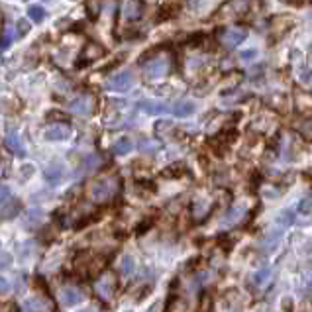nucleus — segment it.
I'll list each match as a JSON object with an SVG mask.
<instances>
[{
	"label": "nucleus",
	"instance_id": "obj_31",
	"mask_svg": "<svg viewBox=\"0 0 312 312\" xmlns=\"http://www.w3.org/2000/svg\"><path fill=\"white\" fill-rule=\"evenodd\" d=\"M22 173H24V177H30L31 173H33V165H24L22 167Z\"/></svg>",
	"mask_w": 312,
	"mask_h": 312
},
{
	"label": "nucleus",
	"instance_id": "obj_26",
	"mask_svg": "<svg viewBox=\"0 0 312 312\" xmlns=\"http://www.w3.org/2000/svg\"><path fill=\"white\" fill-rule=\"evenodd\" d=\"M10 263H12V255L10 253H0V269L10 267Z\"/></svg>",
	"mask_w": 312,
	"mask_h": 312
},
{
	"label": "nucleus",
	"instance_id": "obj_7",
	"mask_svg": "<svg viewBox=\"0 0 312 312\" xmlns=\"http://www.w3.org/2000/svg\"><path fill=\"white\" fill-rule=\"evenodd\" d=\"M59 298L65 306H75V304H79V302L85 300V295L77 287H63L59 293Z\"/></svg>",
	"mask_w": 312,
	"mask_h": 312
},
{
	"label": "nucleus",
	"instance_id": "obj_1",
	"mask_svg": "<svg viewBox=\"0 0 312 312\" xmlns=\"http://www.w3.org/2000/svg\"><path fill=\"white\" fill-rule=\"evenodd\" d=\"M120 181L114 177H104L98 179L92 187H90V198L94 202H108L114 198V194L118 193Z\"/></svg>",
	"mask_w": 312,
	"mask_h": 312
},
{
	"label": "nucleus",
	"instance_id": "obj_33",
	"mask_svg": "<svg viewBox=\"0 0 312 312\" xmlns=\"http://www.w3.org/2000/svg\"><path fill=\"white\" fill-rule=\"evenodd\" d=\"M128 312H130V310H128Z\"/></svg>",
	"mask_w": 312,
	"mask_h": 312
},
{
	"label": "nucleus",
	"instance_id": "obj_17",
	"mask_svg": "<svg viewBox=\"0 0 312 312\" xmlns=\"http://www.w3.org/2000/svg\"><path fill=\"white\" fill-rule=\"evenodd\" d=\"M28 14H30L31 20H33V22H38V24H42V22H44L45 18H47V12H45V8H42V6H38V4H33V6H30Z\"/></svg>",
	"mask_w": 312,
	"mask_h": 312
},
{
	"label": "nucleus",
	"instance_id": "obj_12",
	"mask_svg": "<svg viewBox=\"0 0 312 312\" xmlns=\"http://www.w3.org/2000/svg\"><path fill=\"white\" fill-rule=\"evenodd\" d=\"M171 112L177 118H189V116H193L194 112H196V104L193 100H181V102L171 106Z\"/></svg>",
	"mask_w": 312,
	"mask_h": 312
},
{
	"label": "nucleus",
	"instance_id": "obj_10",
	"mask_svg": "<svg viewBox=\"0 0 312 312\" xmlns=\"http://www.w3.org/2000/svg\"><path fill=\"white\" fill-rule=\"evenodd\" d=\"M44 179L49 185H59L61 181L65 179V167H63V163L49 165L44 171Z\"/></svg>",
	"mask_w": 312,
	"mask_h": 312
},
{
	"label": "nucleus",
	"instance_id": "obj_22",
	"mask_svg": "<svg viewBox=\"0 0 312 312\" xmlns=\"http://www.w3.org/2000/svg\"><path fill=\"white\" fill-rule=\"evenodd\" d=\"M12 42H14V33L12 31H4V36H0V51L8 49Z\"/></svg>",
	"mask_w": 312,
	"mask_h": 312
},
{
	"label": "nucleus",
	"instance_id": "obj_11",
	"mask_svg": "<svg viewBox=\"0 0 312 312\" xmlns=\"http://www.w3.org/2000/svg\"><path fill=\"white\" fill-rule=\"evenodd\" d=\"M4 144H6V148L10 149L12 153H16V155H20V157H26V146H24L22 137H20V135L16 134V132H10V134L6 135Z\"/></svg>",
	"mask_w": 312,
	"mask_h": 312
},
{
	"label": "nucleus",
	"instance_id": "obj_21",
	"mask_svg": "<svg viewBox=\"0 0 312 312\" xmlns=\"http://www.w3.org/2000/svg\"><path fill=\"white\" fill-rule=\"evenodd\" d=\"M293 220H295V214H293L291 210H283L281 214L277 216V222L281 224V226H291Z\"/></svg>",
	"mask_w": 312,
	"mask_h": 312
},
{
	"label": "nucleus",
	"instance_id": "obj_30",
	"mask_svg": "<svg viewBox=\"0 0 312 312\" xmlns=\"http://www.w3.org/2000/svg\"><path fill=\"white\" fill-rule=\"evenodd\" d=\"M8 291H10V283L6 281L4 277H0V297H2V295H6Z\"/></svg>",
	"mask_w": 312,
	"mask_h": 312
},
{
	"label": "nucleus",
	"instance_id": "obj_9",
	"mask_svg": "<svg viewBox=\"0 0 312 312\" xmlns=\"http://www.w3.org/2000/svg\"><path fill=\"white\" fill-rule=\"evenodd\" d=\"M137 108L144 110L146 114H151V116L171 112V106H167L165 102H157V100H142V102H137Z\"/></svg>",
	"mask_w": 312,
	"mask_h": 312
},
{
	"label": "nucleus",
	"instance_id": "obj_32",
	"mask_svg": "<svg viewBox=\"0 0 312 312\" xmlns=\"http://www.w3.org/2000/svg\"><path fill=\"white\" fill-rule=\"evenodd\" d=\"M81 312H96V310H92V308H85V310H81Z\"/></svg>",
	"mask_w": 312,
	"mask_h": 312
},
{
	"label": "nucleus",
	"instance_id": "obj_16",
	"mask_svg": "<svg viewBox=\"0 0 312 312\" xmlns=\"http://www.w3.org/2000/svg\"><path fill=\"white\" fill-rule=\"evenodd\" d=\"M120 269H122L124 275H132L135 271V259L130 255V253H126V255L122 257V265H120Z\"/></svg>",
	"mask_w": 312,
	"mask_h": 312
},
{
	"label": "nucleus",
	"instance_id": "obj_20",
	"mask_svg": "<svg viewBox=\"0 0 312 312\" xmlns=\"http://www.w3.org/2000/svg\"><path fill=\"white\" fill-rule=\"evenodd\" d=\"M87 12L90 14V18H96L102 12V0H89L87 2Z\"/></svg>",
	"mask_w": 312,
	"mask_h": 312
},
{
	"label": "nucleus",
	"instance_id": "obj_25",
	"mask_svg": "<svg viewBox=\"0 0 312 312\" xmlns=\"http://www.w3.org/2000/svg\"><path fill=\"white\" fill-rule=\"evenodd\" d=\"M310 204H312V196L304 198V200H300V204H298V210H300V214H306V212H310Z\"/></svg>",
	"mask_w": 312,
	"mask_h": 312
},
{
	"label": "nucleus",
	"instance_id": "obj_27",
	"mask_svg": "<svg viewBox=\"0 0 312 312\" xmlns=\"http://www.w3.org/2000/svg\"><path fill=\"white\" fill-rule=\"evenodd\" d=\"M8 198H10V189L6 185H0V204L6 202Z\"/></svg>",
	"mask_w": 312,
	"mask_h": 312
},
{
	"label": "nucleus",
	"instance_id": "obj_6",
	"mask_svg": "<svg viewBox=\"0 0 312 312\" xmlns=\"http://www.w3.org/2000/svg\"><path fill=\"white\" fill-rule=\"evenodd\" d=\"M246 38H248V30H244V28H230V30H226L222 33V44L226 47H238L241 42H246Z\"/></svg>",
	"mask_w": 312,
	"mask_h": 312
},
{
	"label": "nucleus",
	"instance_id": "obj_23",
	"mask_svg": "<svg viewBox=\"0 0 312 312\" xmlns=\"http://www.w3.org/2000/svg\"><path fill=\"white\" fill-rule=\"evenodd\" d=\"M269 277V269L265 267V269H261V271H257V273H253V283H255V285H261V283L265 281V279H267Z\"/></svg>",
	"mask_w": 312,
	"mask_h": 312
},
{
	"label": "nucleus",
	"instance_id": "obj_14",
	"mask_svg": "<svg viewBox=\"0 0 312 312\" xmlns=\"http://www.w3.org/2000/svg\"><path fill=\"white\" fill-rule=\"evenodd\" d=\"M96 291H98V295L104 300H110L112 295H114V281H112V277L110 275H104L102 279L96 283Z\"/></svg>",
	"mask_w": 312,
	"mask_h": 312
},
{
	"label": "nucleus",
	"instance_id": "obj_5",
	"mask_svg": "<svg viewBox=\"0 0 312 312\" xmlns=\"http://www.w3.org/2000/svg\"><path fill=\"white\" fill-rule=\"evenodd\" d=\"M44 137L47 142H65L71 137V128L65 126V124H53L45 130Z\"/></svg>",
	"mask_w": 312,
	"mask_h": 312
},
{
	"label": "nucleus",
	"instance_id": "obj_8",
	"mask_svg": "<svg viewBox=\"0 0 312 312\" xmlns=\"http://www.w3.org/2000/svg\"><path fill=\"white\" fill-rule=\"evenodd\" d=\"M104 55V47L100 44H87L85 49H83V55H81V63L79 67L87 65V63H92V61L100 59Z\"/></svg>",
	"mask_w": 312,
	"mask_h": 312
},
{
	"label": "nucleus",
	"instance_id": "obj_13",
	"mask_svg": "<svg viewBox=\"0 0 312 312\" xmlns=\"http://www.w3.org/2000/svg\"><path fill=\"white\" fill-rule=\"evenodd\" d=\"M124 16H126V20H140L144 16L142 0H128L124 6Z\"/></svg>",
	"mask_w": 312,
	"mask_h": 312
},
{
	"label": "nucleus",
	"instance_id": "obj_3",
	"mask_svg": "<svg viewBox=\"0 0 312 312\" xmlns=\"http://www.w3.org/2000/svg\"><path fill=\"white\" fill-rule=\"evenodd\" d=\"M132 87H134V73L132 71H122V73L114 75L106 85V89L114 90V92H128Z\"/></svg>",
	"mask_w": 312,
	"mask_h": 312
},
{
	"label": "nucleus",
	"instance_id": "obj_4",
	"mask_svg": "<svg viewBox=\"0 0 312 312\" xmlns=\"http://www.w3.org/2000/svg\"><path fill=\"white\" fill-rule=\"evenodd\" d=\"M69 108H71L73 114H79V116H89V114H92V110H94V98L89 96V94L79 96V98H75L73 102H71Z\"/></svg>",
	"mask_w": 312,
	"mask_h": 312
},
{
	"label": "nucleus",
	"instance_id": "obj_15",
	"mask_svg": "<svg viewBox=\"0 0 312 312\" xmlns=\"http://www.w3.org/2000/svg\"><path fill=\"white\" fill-rule=\"evenodd\" d=\"M132 149H134V142L128 140V137H120L118 142L114 144V153L116 155H128Z\"/></svg>",
	"mask_w": 312,
	"mask_h": 312
},
{
	"label": "nucleus",
	"instance_id": "obj_2",
	"mask_svg": "<svg viewBox=\"0 0 312 312\" xmlns=\"http://www.w3.org/2000/svg\"><path fill=\"white\" fill-rule=\"evenodd\" d=\"M169 69H171V63H169V59L163 57V55H159V57H153L151 61L146 63L144 73H146V79H149V81H155V79H163L165 75L169 73Z\"/></svg>",
	"mask_w": 312,
	"mask_h": 312
},
{
	"label": "nucleus",
	"instance_id": "obj_28",
	"mask_svg": "<svg viewBox=\"0 0 312 312\" xmlns=\"http://www.w3.org/2000/svg\"><path fill=\"white\" fill-rule=\"evenodd\" d=\"M98 163H100V161H98V157H87V159H85V169L92 171V169H94Z\"/></svg>",
	"mask_w": 312,
	"mask_h": 312
},
{
	"label": "nucleus",
	"instance_id": "obj_29",
	"mask_svg": "<svg viewBox=\"0 0 312 312\" xmlns=\"http://www.w3.org/2000/svg\"><path fill=\"white\" fill-rule=\"evenodd\" d=\"M257 57V49H248V51H241V59L250 61Z\"/></svg>",
	"mask_w": 312,
	"mask_h": 312
},
{
	"label": "nucleus",
	"instance_id": "obj_19",
	"mask_svg": "<svg viewBox=\"0 0 312 312\" xmlns=\"http://www.w3.org/2000/svg\"><path fill=\"white\" fill-rule=\"evenodd\" d=\"M26 308H30L33 312H47L49 308L45 306L44 300H40V298H28L26 300Z\"/></svg>",
	"mask_w": 312,
	"mask_h": 312
},
{
	"label": "nucleus",
	"instance_id": "obj_18",
	"mask_svg": "<svg viewBox=\"0 0 312 312\" xmlns=\"http://www.w3.org/2000/svg\"><path fill=\"white\" fill-rule=\"evenodd\" d=\"M22 210V204L18 202V200H14L12 204H8V208L6 210H2L0 212V220H8V218H14L16 214Z\"/></svg>",
	"mask_w": 312,
	"mask_h": 312
},
{
	"label": "nucleus",
	"instance_id": "obj_24",
	"mask_svg": "<svg viewBox=\"0 0 312 312\" xmlns=\"http://www.w3.org/2000/svg\"><path fill=\"white\" fill-rule=\"evenodd\" d=\"M30 30H31L30 22H26V20H18V36H26Z\"/></svg>",
	"mask_w": 312,
	"mask_h": 312
}]
</instances>
